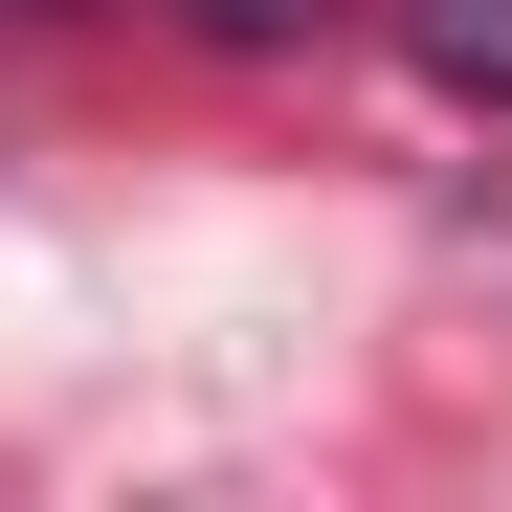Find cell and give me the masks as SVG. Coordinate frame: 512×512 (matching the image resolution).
Segmentation results:
<instances>
[{"label":"cell","mask_w":512,"mask_h":512,"mask_svg":"<svg viewBox=\"0 0 512 512\" xmlns=\"http://www.w3.org/2000/svg\"><path fill=\"white\" fill-rule=\"evenodd\" d=\"M401 45H423V90L512 112V0H401Z\"/></svg>","instance_id":"6da1fadb"},{"label":"cell","mask_w":512,"mask_h":512,"mask_svg":"<svg viewBox=\"0 0 512 512\" xmlns=\"http://www.w3.org/2000/svg\"><path fill=\"white\" fill-rule=\"evenodd\" d=\"M179 23H201V45H312L334 0H179Z\"/></svg>","instance_id":"7a4b0ae2"}]
</instances>
